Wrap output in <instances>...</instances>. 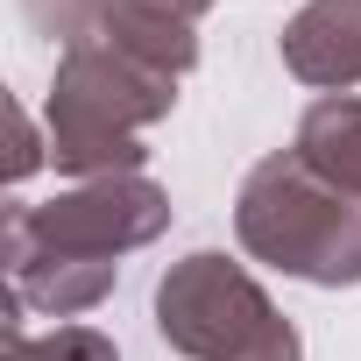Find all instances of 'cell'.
Here are the masks:
<instances>
[{
	"label": "cell",
	"instance_id": "cell-2",
	"mask_svg": "<svg viewBox=\"0 0 361 361\" xmlns=\"http://www.w3.org/2000/svg\"><path fill=\"white\" fill-rule=\"evenodd\" d=\"M234 234L255 262L298 283H319V290L361 283V199L319 177L298 149H276L241 177Z\"/></svg>",
	"mask_w": 361,
	"mask_h": 361
},
{
	"label": "cell",
	"instance_id": "cell-6",
	"mask_svg": "<svg viewBox=\"0 0 361 361\" xmlns=\"http://www.w3.org/2000/svg\"><path fill=\"white\" fill-rule=\"evenodd\" d=\"M283 71L298 85L326 92H354L361 85V0H305L276 36Z\"/></svg>",
	"mask_w": 361,
	"mask_h": 361
},
{
	"label": "cell",
	"instance_id": "cell-1",
	"mask_svg": "<svg viewBox=\"0 0 361 361\" xmlns=\"http://www.w3.org/2000/svg\"><path fill=\"white\" fill-rule=\"evenodd\" d=\"M177 71L121 50V43H64L50 78V163L78 185L92 177H142L149 128L177 106Z\"/></svg>",
	"mask_w": 361,
	"mask_h": 361
},
{
	"label": "cell",
	"instance_id": "cell-5",
	"mask_svg": "<svg viewBox=\"0 0 361 361\" xmlns=\"http://www.w3.org/2000/svg\"><path fill=\"white\" fill-rule=\"evenodd\" d=\"M213 0H22V22L64 43H121L185 78L199 64V15Z\"/></svg>",
	"mask_w": 361,
	"mask_h": 361
},
{
	"label": "cell",
	"instance_id": "cell-4",
	"mask_svg": "<svg viewBox=\"0 0 361 361\" xmlns=\"http://www.w3.org/2000/svg\"><path fill=\"white\" fill-rule=\"evenodd\" d=\"M170 227V192L156 177H92L43 206H8V262H121Z\"/></svg>",
	"mask_w": 361,
	"mask_h": 361
},
{
	"label": "cell",
	"instance_id": "cell-7",
	"mask_svg": "<svg viewBox=\"0 0 361 361\" xmlns=\"http://www.w3.org/2000/svg\"><path fill=\"white\" fill-rule=\"evenodd\" d=\"M319 177H333L340 192H354L361 199V99L354 92H326V99H312L305 106V121H298V142H290Z\"/></svg>",
	"mask_w": 361,
	"mask_h": 361
},
{
	"label": "cell",
	"instance_id": "cell-8",
	"mask_svg": "<svg viewBox=\"0 0 361 361\" xmlns=\"http://www.w3.org/2000/svg\"><path fill=\"white\" fill-rule=\"evenodd\" d=\"M8 361H121V347L99 326H50V333L8 326Z\"/></svg>",
	"mask_w": 361,
	"mask_h": 361
},
{
	"label": "cell",
	"instance_id": "cell-9",
	"mask_svg": "<svg viewBox=\"0 0 361 361\" xmlns=\"http://www.w3.org/2000/svg\"><path fill=\"white\" fill-rule=\"evenodd\" d=\"M36 163H50V142L36 135L29 106H15V149H8V185H22V177H29Z\"/></svg>",
	"mask_w": 361,
	"mask_h": 361
},
{
	"label": "cell",
	"instance_id": "cell-3",
	"mask_svg": "<svg viewBox=\"0 0 361 361\" xmlns=\"http://www.w3.org/2000/svg\"><path fill=\"white\" fill-rule=\"evenodd\" d=\"M156 333L185 361H305L298 326L248 276V262L199 248L156 283Z\"/></svg>",
	"mask_w": 361,
	"mask_h": 361
}]
</instances>
